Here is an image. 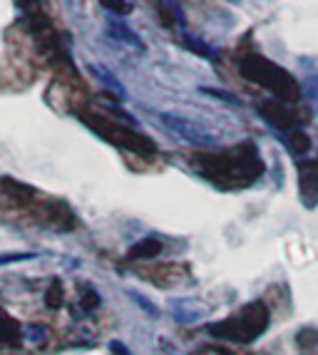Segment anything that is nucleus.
Masks as SVG:
<instances>
[{
    "instance_id": "0eeeda50",
    "label": "nucleus",
    "mask_w": 318,
    "mask_h": 355,
    "mask_svg": "<svg viewBox=\"0 0 318 355\" xmlns=\"http://www.w3.org/2000/svg\"><path fill=\"white\" fill-rule=\"evenodd\" d=\"M87 70L92 72L94 80H100V85H105L110 92H112L115 97H119V102L127 100V89H124V85L117 80V75H115L110 67L105 65H87Z\"/></svg>"
},
{
    "instance_id": "20e7f679",
    "label": "nucleus",
    "mask_w": 318,
    "mask_h": 355,
    "mask_svg": "<svg viewBox=\"0 0 318 355\" xmlns=\"http://www.w3.org/2000/svg\"><path fill=\"white\" fill-rule=\"evenodd\" d=\"M259 112H261V117H264L269 125L276 127V130H291V127L301 125L303 119L311 117V114H301V110H294V107L286 105V102H281V100L261 102Z\"/></svg>"
},
{
    "instance_id": "9b49d317",
    "label": "nucleus",
    "mask_w": 318,
    "mask_h": 355,
    "mask_svg": "<svg viewBox=\"0 0 318 355\" xmlns=\"http://www.w3.org/2000/svg\"><path fill=\"white\" fill-rule=\"evenodd\" d=\"M316 343H318V331H316V328H303V331L299 333V345L303 350H306V348L311 350Z\"/></svg>"
},
{
    "instance_id": "dca6fc26",
    "label": "nucleus",
    "mask_w": 318,
    "mask_h": 355,
    "mask_svg": "<svg viewBox=\"0 0 318 355\" xmlns=\"http://www.w3.org/2000/svg\"><path fill=\"white\" fill-rule=\"evenodd\" d=\"M102 8H107V10H119V15H124L122 10H132V3H110V0H105V3H100Z\"/></svg>"
},
{
    "instance_id": "f257e3e1",
    "label": "nucleus",
    "mask_w": 318,
    "mask_h": 355,
    "mask_svg": "<svg viewBox=\"0 0 318 355\" xmlns=\"http://www.w3.org/2000/svg\"><path fill=\"white\" fill-rule=\"evenodd\" d=\"M196 169L201 177H206L221 189H242L264 174V162L256 154L253 144H242V147L226 149V152L199 154Z\"/></svg>"
},
{
    "instance_id": "a211bd4d",
    "label": "nucleus",
    "mask_w": 318,
    "mask_h": 355,
    "mask_svg": "<svg viewBox=\"0 0 318 355\" xmlns=\"http://www.w3.org/2000/svg\"><path fill=\"white\" fill-rule=\"evenodd\" d=\"M196 355H231V353H226V350H221V348H201Z\"/></svg>"
},
{
    "instance_id": "423d86ee",
    "label": "nucleus",
    "mask_w": 318,
    "mask_h": 355,
    "mask_svg": "<svg viewBox=\"0 0 318 355\" xmlns=\"http://www.w3.org/2000/svg\"><path fill=\"white\" fill-rule=\"evenodd\" d=\"M162 122H165L167 127H169L174 135H179L182 139H187V142H194V144H212V137L204 135V132L199 130V127L194 125V122H189V119L184 117H177V114H162Z\"/></svg>"
},
{
    "instance_id": "6e6552de",
    "label": "nucleus",
    "mask_w": 318,
    "mask_h": 355,
    "mask_svg": "<svg viewBox=\"0 0 318 355\" xmlns=\"http://www.w3.org/2000/svg\"><path fill=\"white\" fill-rule=\"evenodd\" d=\"M299 187L303 194H318V159L299 164Z\"/></svg>"
},
{
    "instance_id": "f8f14e48",
    "label": "nucleus",
    "mask_w": 318,
    "mask_h": 355,
    "mask_svg": "<svg viewBox=\"0 0 318 355\" xmlns=\"http://www.w3.org/2000/svg\"><path fill=\"white\" fill-rule=\"evenodd\" d=\"M23 338L25 340H30L33 345H40L42 340H45V333H42V328H37V326H25Z\"/></svg>"
},
{
    "instance_id": "9d476101",
    "label": "nucleus",
    "mask_w": 318,
    "mask_h": 355,
    "mask_svg": "<svg viewBox=\"0 0 318 355\" xmlns=\"http://www.w3.org/2000/svg\"><path fill=\"white\" fill-rule=\"evenodd\" d=\"M289 147L294 149L296 154H306L311 152V137L306 135V132H291L289 135Z\"/></svg>"
},
{
    "instance_id": "1a4fd4ad",
    "label": "nucleus",
    "mask_w": 318,
    "mask_h": 355,
    "mask_svg": "<svg viewBox=\"0 0 318 355\" xmlns=\"http://www.w3.org/2000/svg\"><path fill=\"white\" fill-rule=\"evenodd\" d=\"M162 254V241L157 236H147L137 241L130 251H127V259H154V256Z\"/></svg>"
},
{
    "instance_id": "4468645a",
    "label": "nucleus",
    "mask_w": 318,
    "mask_h": 355,
    "mask_svg": "<svg viewBox=\"0 0 318 355\" xmlns=\"http://www.w3.org/2000/svg\"><path fill=\"white\" fill-rule=\"evenodd\" d=\"M130 298H132V301L137 303V306H142V308H144V311H147L149 315H157V308H154V303H149V301H147V298H144V296H137L135 291H130Z\"/></svg>"
},
{
    "instance_id": "f3484780",
    "label": "nucleus",
    "mask_w": 318,
    "mask_h": 355,
    "mask_svg": "<svg viewBox=\"0 0 318 355\" xmlns=\"http://www.w3.org/2000/svg\"><path fill=\"white\" fill-rule=\"evenodd\" d=\"M110 350H112L115 355H130V350H127V345L119 343V340H112V343H110Z\"/></svg>"
},
{
    "instance_id": "39448f33",
    "label": "nucleus",
    "mask_w": 318,
    "mask_h": 355,
    "mask_svg": "<svg viewBox=\"0 0 318 355\" xmlns=\"http://www.w3.org/2000/svg\"><path fill=\"white\" fill-rule=\"evenodd\" d=\"M105 25H107V33H110V37H115L117 42H122V45H127V48L137 50V53H144V50H147V48H144V40H142L135 30L124 23V20H119L117 15L107 12Z\"/></svg>"
},
{
    "instance_id": "f03ea898",
    "label": "nucleus",
    "mask_w": 318,
    "mask_h": 355,
    "mask_svg": "<svg viewBox=\"0 0 318 355\" xmlns=\"http://www.w3.org/2000/svg\"><path fill=\"white\" fill-rule=\"evenodd\" d=\"M242 75L251 83L261 85L264 89H271L274 95L286 105H294L301 97V87L296 83V77L259 53H251L242 60Z\"/></svg>"
},
{
    "instance_id": "7ed1b4c3",
    "label": "nucleus",
    "mask_w": 318,
    "mask_h": 355,
    "mask_svg": "<svg viewBox=\"0 0 318 355\" xmlns=\"http://www.w3.org/2000/svg\"><path fill=\"white\" fill-rule=\"evenodd\" d=\"M269 320H271V311L266 308V303L253 301L239 308L229 318L209 326V333L217 338H224V340H231V343H253L269 328Z\"/></svg>"
},
{
    "instance_id": "ddd939ff",
    "label": "nucleus",
    "mask_w": 318,
    "mask_h": 355,
    "mask_svg": "<svg viewBox=\"0 0 318 355\" xmlns=\"http://www.w3.org/2000/svg\"><path fill=\"white\" fill-rule=\"evenodd\" d=\"M37 254H6V256H0V266H8V263H15V261H33Z\"/></svg>"
},
{
    "instance_id": "2eb2a0df",
    "label": "nucleus",
    "mask_w": 318,
    "mask_h": 355,
    "mask_svg": "<svg viewBox=\"0 0 318 355\" xmlns=\"http://www.w3.org/2000/svg\"><path fill=\"white\" fill-rule=\"evenodd\" d=\"M60 301H62V288H60V286L55 284L53 288H50V293L45 296V303H47V306H53V308H55Z\"/></svg>"
}]
</instances>
